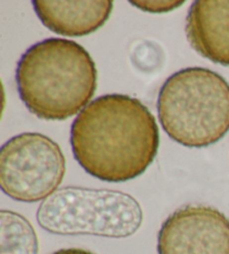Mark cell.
<instances>
[{
	"mask_svg": "<svg viewBox=\"0 0 229 254\" xmlns=\"http://www.w3.org/2000/svg\"><path fill=\"white\" fill-rule=\"evenodd\" d=\"M132 5L140 8L144 11L153 12V14H161L175 9V8L183 5L184 1H130Z\"/></svg>",
	"mask_w": 229,
	"mask_h": 254,
	"instance_id": "cell-10",
	"label": "cell"
},
{
	"mask_svg": "<svg viewBox=\"0 0 229 254\" xmlns=\"http://www.w3.org/2000/svg\"><path fill=\"white\" fill-rule=\"evenodd\" d=\"M65 172L63 151L45 134L15 135L0 150V186L17 201L45 200L58 190Z\"/></svg>",
	"mask_w": 229,
	"mask_h": 254,
	"instance_id": "cell-5",
	"label": "cell"
},
{
	"mask_svg": "<svg viewBox=\"0 0 229 254\" xmlns=\"http://www.w3.org/2000/svg\"><path fill=\"white\" fill-rule=\"evenodd\" d=\"M157 106L166 133L188 148L210 146L229 131V84L211 69L175 72L161 86Z\"/></svg>",
	"mask_w": 229,
	"mask_h": 254,
	"instance_id": "cell-3",
	"label": "cell"
},
{
	"mask_svg": "<svg viewBox=\"0 0 229 254\" xmlns=\"http://www.w3.org/2000/svg\"><path fill=\"white\" fill-rule=\"evenodd\" d=\"M16 83L30 113L44 120L63 121L89 106L98 84V71L80 44L48 38L21 56Z\"/></svg>",
	"mask_w": 229,
	"mask_h": 254,
	"instance_id": "cell-2",
	"label": "cell"
},
{
	"mask_svg": "<svg viewBox=\"0 0 229 254\" xmlns=\"http://www.w3.org/2000/svg\"><path fill=\"white\" fill-rule=\"evenodd\" d=\"M53 254H95V253L86 251V250H83V249H63V250H59V251L54 252Z\"/></svg>",
	"mask_w": 229,
	"mask_h": 254,
	"instance_id": "cell-11",
	"label": "cell"
},
{
	"mask_svg": "<svg viewBox=\"0 0 229 254\" xmlns=\"http://www.w3.org/2000/svg\"><path fill=\"white\" fill-rule=\"evenodd\" d=\"M0 254H38L36 231L21 214L0 212Z\"/></svg>",
	"mask_w": 229,
	"mask_h": 254,
	"instance_id": "cell-9",
	"label": "cell"
},
{
	"mask_svg": "<svg viewBox=\"0 0 229 254\" xmlns=\"http://www.w3.org/2000/svg\"><path fill=\"white\" fill-rule=\"evenodd\" d=\"M77 163L101 181L122 183L142 175L155 160L159 128L140 100L107 94L90 102L70 129Z\"/></svg>",
	"mask_w": 229,
	"mask_h": 254,
	"instance_id": "cell-1",
	"label": "cell"
},
{
	"mask_svg": "<svg viewBox=\"0 0 229 254\" xmlns=\"http://www.w3.org/2000/svg\"><path fill=\"white\" fill-rule=\"evenodd\" d=\"M142 221V207L133 196L77 186L57 190L37 211L39 226L57 235L125 239L138 232Z\"/></svg>",
	"mask_w": 229,
	"mask_h": 254,
	"instance_id": "cell-4",
	"label": "cell"
},
{
	"mask_svg": "<svg viewBox=\"0 0 229 254\" xmlns=\"http://www.w3.org/2000/svg\"><path fill=\"white\" fill-rule=\"evenodd\" d=\"M158 253L229 254V220L206 205L180 207L161 226Z\"/></svg>",
	"mask_w": 229,
	"mask_h": 254,
	"instance_id": "cell-6",
	"label": "cell"
},
{
	"mask_svg": "<svg viewBox=\"0 0 229 254\" xmlns=\"http://www.w3.org/2000/svg\"><path fill=\"white\" fill-rule=\"evenodd\" d=\"M186 33L195 51L229 66V0H198L188 12Z\"/></svg>",
	"mask_w": 229,
	"mask_h": 254,
	"instance_id": "cell-7",
	"label": "cell"
},
{
	"mask_svg": "<svg viewBox=\"0 0 229 254\" xmlns=\"http://www.w3.org/2000/svg\"><path fill=\"white\" fill-rule=\"evenodd\" d=\"M33 5L47 28L69 37L85 36L96 32L107 23L113 9V2L110 0H35Z\"/></svg>",
	"mask_w": 229,
	"mask_h": 254,
	"instance_id": "cell-8",
	"label": "cell"
}]
</instances>
